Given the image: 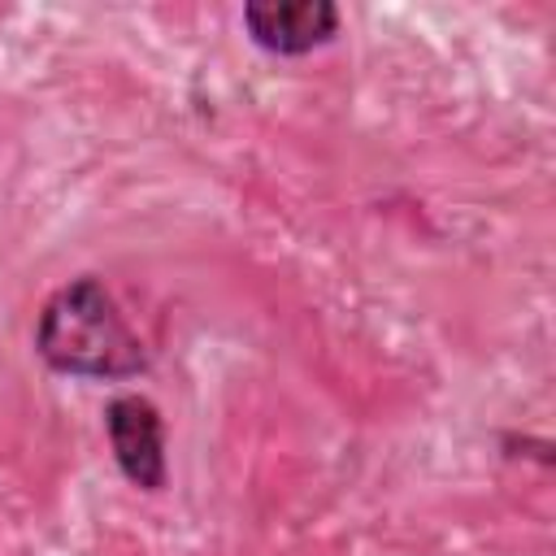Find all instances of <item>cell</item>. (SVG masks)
<instances>
[{
  "mask_svg": "<svg viewBox=\"0 0 556 556\" xmlns=\"http://www.w3.org/2000/svg\"><path fill=\"white\" fill-rule=\"evenodd\" d=\"M35 348L56 374L74 378H130L148 365L143 343L117 313L100 278L65 282L39 313Z\"/></svg>",
  "mask_w": 556,
  "mask_h": 556,
  "instance_id": "obj_1",
  "label": "cell"
},
{
  "mask_svg": "<svg viewBox=\"0 0 556 556\" xmlns=\"http://www.w3.org/2000/svg\"><path fill=\"white\" fill-rule=\"evenodd\" d=\"M104 426H109L117 469L135 486L161 491L165 486V426H161L156 404L143 395H117V400H109Z\"/></svg>",
  "mask_w": 556,
  "mask_h": 556,
  "instance_id": "obj_2",
  "label": "cell"
},
{
  "mask_svg": "<svg viewBox=\"0 0 556 556\" xmlns=\"http://www.w3.org/2000/svg\"><path fill=\"white\" fill-rule=\"evenodd\" d=\"M248 35L278 56H304L334 39L339 9L330 0H252L243 4Z\"/></svg>",
  "mask_w": 556,
  "mask_h": 556,
  "instance_id": "obj_3",
  "label": "cell"
}]
</instances>
